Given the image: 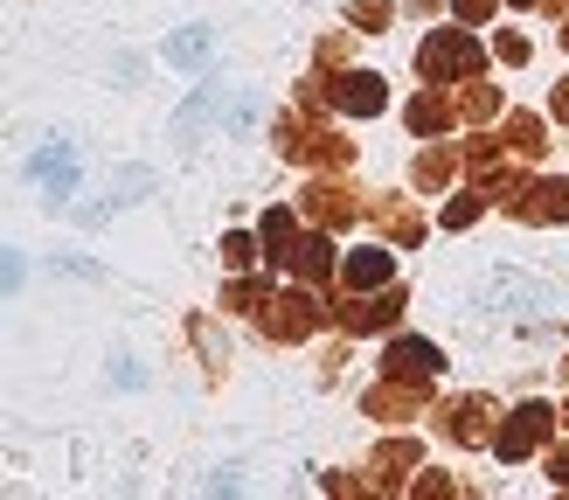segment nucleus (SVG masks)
Returning a JSON list of instances; mask_svg holds the SVG:
<instances>
[{
  "label": "nucleus",
  "mask_w": 569,
  "mask_h": 500,
  "mask_svg": "<svg viewBox=\"0 0 569 500\" xmlns=\"http://www.w3.org/2000/svg\"><path fill=\"white\" fill-rule=\"evenodd\" d=\"M28 174H36V188L49 194V202H70V194H77V153L56 139V147H42L36 160H28Z\"/></svg>",
  "instance_id": "f257e3e1"
},
{
  "label": "nucleus",
  "mask_w": 569,
  "mask_h": 500,
  "mask_svg": "<svg viewBox=\"0 0 569 500\" xmlns=\"http://www.w3.org/2000/svg\"><path fill=\"white\" fill-rule=\"evenodd\" d=\"M147 188H153V167H126V174H119V181H111V188L98 194V202H83V209H77V222L91 230V222H104L111 209H132V202H139Z\"/></svg>",
  "instance_id": "f03ea898"
},
{
  "label": "nucleus",
  "mask_w": 569,
  "mask_h": 500,
  "mask_svg": "<svg viewBox=\"0 0 569 500\" xmlns=\"http://www.w3.org/2000/svg\"><path fill=\"white\" fill-rule=\"evenodd\" d=\"M472 70H479V49L459 36V28L423 42V77H472Z\"/></svg>",
  "instance_id": "7ed1b4c3"
},
{
  "label": "nucleus",
  "mask_w": 569,
  "mask_h": 500,
  "mask_svg": "<svg viewBox=\"0 0 569 500\" xmlns=\"http://www.w3.org/2000/svg\"><path fill=\"white\" fill-rule=\"evenodd\" d=\"M549 424H556V410H542V403H528V410H515V424L500 431V459H521V452H528V444L542 438Z\"/></svg>",
  "instance_id": "20e7f679"
},
{
  "label": "nucleus",
  "mask_w": 569,
  "mask_h": 500,
  "mask_svg": "<svg viewBox=\"0 0 569 500\" xmlns=\"http://www.w3.org/2000/svg\"><path fill=\"white\" fill-rule=\"evenodd\" d=\"M382 361H389L396 376H431V369H438V348H423V341H396Z\"/></svg>",
  "instance_id": "39448f33"
},
{
  "label": "nucleus",
  "mask_w": 569,
  "mask_h": 500,
  "mask_svg": "<svg viewBox=\"0 0 569 500\" xmlns=\"http://www.w3.org/2000/svg\"><path fill=\"white\" fill-rule=\"evenodd\" d=\"M382 77H348V83H340V104H348V111H382Z\"/></svg>",
  "instance_id": "423d86ee"
},
{
  "label": "nucleus",
  "mask_w": 569,
  "mask_h": 500,
  "mask_svg": "<svg viewBox=\"0 0 569 500\" xmlns=\"http://www.w3.org/2000/svg\"><path fill=\"white\" fill-rule=\"evenodd\" d=\"M167 63H181V70L209 63V28H188V36H174V42H167Z\"/></svg>",
  "instance_id": "0eeeda50"
},
{
  "label": "nucleus",
  "mask_w": 569,
  "mask_h": 500,
  "mask_svg": "<svg viewBox=\"0 0 569 500\" xmlns=\"http://www.w3.org/2000/svg\"><path fill=\"white\" fill-rule=\"evenodd\" d=\"M348 278H355V286H382V278H389V250H355Z\"/></svg>",
  "instance_id": "6e6552de"
},
{
  "label": "nucleus",
  "mask_w": 569,
  "mask_h": 500,
  "mask_svg": "<svg viewBox=\"0 0 569 500\" xmlns=\"http://www.w3.org/2000/svg\"><path fill=\"white\" fill-rule=\"evenodd\" d=\"M264 243H271V258H278V264L292 258V216H278V209H271V216H264Z\"/></svg>",
  "instance_id": "1a4fd4ad"
},
{
  "label": "nucleus",
  "mask_w": 569,
  "mask_h": 500,
  "mask_svg": "<svg viewBox=\"0 0 569 500\" xmlns=\"http://www.w3.org/2000/svg\"><path fill=\"white\" fill-rule=\"evenodd\" d=\"M410 126H417V132H438V126H445V104H438V98H423V104L410 111Z\"/></svg>",
  "instance_id": "9d476101"
},
{
  "label": "nucleus",
  "mask_w": 569,
  "mask_h": 500,
  "mask_svg": "<svg viewBox=\"0 0 569 500\" xmlns=\"http://www.w3.org/2000/svg\"><path fill=\"white\" fill-rule=\"evenodd\" d=\"M549 466H556V480H562V487H569V459H549Z\"/></svg>",
  "instance_id": "9b49d317"
}]
</instances>
